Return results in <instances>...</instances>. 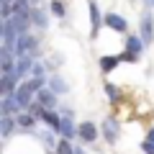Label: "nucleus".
<instances>
[{
    "instance_id": "7ed1b4c3",
    "label": "nucleus",
    "mask_w": 154,
    "mask_h": 154,
    "mask_svg": "<svg viewBox=\"0 0 154 154\" xmlns=\"http://www.w3.org/2000/svg\"><path fill=\"white\" fill-rule=\"evenodd\" d=\"M118 134H121L118 121H116V118H105V121H103V139L108 144H116V141H118Z\"/></svg>"
},
{
    "instance_id": "6e6552de",
    "label": "nucleus",
    "mask_w": 154,
    "mask_h": 154,
    "mask_svg": "<svg viewBox=\"0 0 154 154\" xmlns=\"http://www.w3.org/2000/svg\"><path fill=\"white\" fill-rule=\"evenodd\" d=\"M77 131H80V139H82V141H88V144L98 141V126H95V123L82 121L80 126H77Z\"/></svg>"
},
{
    "instance_id": "423d86ee",
    "label": "nucleus",
    "mask_w": 154,
    "mask_h": 154,
    "mask_svg": "<svg viewBox=\"0 0 154 154\" xmlns=\"http://www.w3.org/2000/svg\"><path fill=\"white\" fill-rule=\"evenodd\" d=\"M18 80H21V77H18L16 72L3 75V80H0V90H3V95H16V90L21 88V85H18Z\"/></svg>"
},
{
    "instance_id": "cd10ccee",
    "label": "nucleus",
    "mask_w": 154,
    "mask_h": 154,
    "mask_svg": "<svg viewBox=\"0 0 154 154\" xmlns=\"http://www.w3.org/2000/svg\"><path fill=\"white\" fill-rule=\"evenodd\" d=\"M144 3H146V5H152V8H154V0H144Z\"/></svg>"
},
{
    "instance_id": "f8f14e48",
    "label": "nucleus",
    "mask_w": 154,
    "mask_h": 154,
    "mask_svg": "<svg viewBox=\"0 0 154 154\" xmlns=\"http://www.w3.org/2000/svg\"><path fill=\"white\" fill-rule=\"evenodd\" d=\"M90 5V21H93V38L98 36V31H100V26H103V18H100V11H98V3H95V0H90L88 3Z\"/></svg>"
},
{
    "instance_id": "2eb2a0df",
    "label": "nucleus",
    "mask_w": 154,
    "mask_h": 154,
    "mask_svg": "<svg viewBox=\"0 0 154 154\" xmlns=\"http://www.w3.org/2000/svg\"><path fill=\"white\" fill-rule=\"evenodd\" d=\"M16 121H18V128H23V131H33V126H36V116L33 113H18L16 116Z\"/></svg>"
},
{
    "instance_id": "4be33fe9",
    "label": "nucleus",
    "mask_w": 154,
    "mask_h": 154,
    "mask_svg": "<svg viewBox=\"0 0 154 154\" xmlns=\"http://www.w3.org/2000/svg\"><path fill=\"white\" fill-rule=\"evenodd\" d=\"M44 105H41V103H38V100H33V103L31 105H28V113H33V116H36V118H41V116H44Z\"/></svg>"
},
{
    "instance_id": "4468645a",
    "label": "nucleus",
    "mask_w": 154,
    "mask_h": 154,
    "mask_svg": "<svg viewBox=\"0 0 154 154\" xmlns=\"http://www.w3.org/2000/svg\"><path fill=\"white\" fill-rule=\"evenodd\" d=\"M31 21L36 28H41V31H46L49 28V16H46L41 8H31Z\"/></svg>"
},
{
    "instance_id": "39448f33",
    "label": "nucleus",
    "mask_w": 154,
    "mask_h": 154,
    "mask_svg": "<svg viewBox=\"0 0 154 154\" xmlns=\"http://www.w3.org/2000/svg\"><path fill=\"white\" fill-rule=\"evenodd\" d=\"M57 134H62L64 139H75V136H80V131L75 128V123H72V113H62V123H59V131Z\"/></svg>"
},
{
    "instance_id": "f257e3e1",
    "label": "nucleus",
    "mask_w": 154,
    "mask_h": 154,
    "mask_svg": "<svg viewBox=\"0 0 154 154\" xmlns=\"http://www.w3.org/2000/svg\"><path fill=\"white\" fill-rule=\"evenodd\" d=\"M139 36L144 38V44H152L154 41V16L152 11H144L141 13V23H139Z\"/></svg>"
},
{
    "instance_id": "b1692460",
    "label": "nucleus",
    "mask_w": 154,
    "mask_h": 154,
    "mask_svg": "<svg viewBox=\"0 0 154 154\" xmlns=\"http://www.w3.org/2000/svg\"><path fill=\"white\" fill-rule=\"evenodd\" d=\"M31 77H44V64L33 62V69H31Z\"/></svg>"
},
{
    "instance_id": "a211bd4d",
    "label": "nucleus",
    "mask_w": 154,
    "mask_h": 154,
    "mask_svg": "<svg viewBox=\"0 0 154 154\" xmlns=\"http://www.w3.org/2000/svg\"><path fill=\"white\" fill-rule=\"evenodd\" d=\"M103 90H105V95H108V98H110V103H121V90H118V88H116V85L113 82H105L103 85Z\"/></svg>"
},
{
    "instance_id": "f3484780",
    "label": "nucleus",
    "mask_w": 154,
    "mask_h": 154,
    "mask_svg": "<svg viewBox=\"0 0 154 154\" xmlns=\"http://www.w3.org/2000/svg\"><path fill=\"white\" fill-rule=\"evenodd\" d=\"M16 126H18V121L13 116H3V118H0V134H3V136H11V134L16 131Z\"/></svg>"
},
{
    "instance_id": "9b49d317",
    "label": "nucleus",
    "mask_w": 154,
    "mask_h": 154,
    "mask_svg": "<svg viewBox=\"0 0 154 154\" xmlns=\"http://www.w3.org/2000/svg\"><path fill=\"white\" fill-rule=\"evenodd\" d=\"M123 46H126L128 54H141L146 44H144V38H141V36H134V33H128V36H126V44H123Z\"/></svg>"
},
{
    "instance_id": "bb28decb",
    "label": "nucleus",
    "mask_w": 154,
    "mask_h": 154,
    "mask_svg": "<svg viewBox=\"0 0 154 154\" xmlns=\"http://www.w3.org/2000/svg\"><path fill=\"white\" fill-rule=\"evenodd\" d=\"M75 154H85V152H82V149H80V146H75Z\"/></svg>"
},
{
    "instance_id": "ddd939ff",
    "label": "nucleus",
    "mask_w": 154,
    "mask_h": 154,
    "mask_svg": "<svg viewBox=\"0 0 154 154\" xmlns=\"http://www.w3.org/2000/svg\"><path fill=\"white\" fill-rule=\"evenodd\" d=\"M31 95H33V93L28 90V85H26V82H21V88L16 90V100L21 103V108H23V110H28V105L33 103V100H31Z\"/></svg>"
},
{
    "instance_id": "a878e982",
    "label": "nucleus",
    "mask_w": 154,
    "mask_h": 154,
    "mask_svg": "<svg viewBox=\"0 0 154 154\" xmlns=\"http://www.w3.org/2000/svg\"><path fill=\"white\" fill-rule=\"evenodd\" d=\"M146 139H152V141H154V128H149V134H146Z\"/></svg>"
},
{
    "instance_id": "412c9836",
    "label": "nucleus",
    "mask_w": 154,
    "mask_h": 154,
    "mask_svg": "<svg viewBox=\"0 0 154 154\" xmlns=\"http://www.w3.org/2000/svg\"><path fill=\"white\" fill-rule=\"evenodd\" d=\"M51 13H54L57 18H64L67 16V8H64V3H62V0H51Z\"/></svg>"
},
{
    "instance_id": "dca6fc26",
    "label": "nucleus",
    "mask_w": 154,
    "mask_h": 154,
    "mask_svg": "<svg viewBox=\"0 0 154 154\" xmlns=\"http://www.w3.org/2000/svg\"><path fill=\"white\" fill-rule=\"evenodd\" d=\"M118 62H123L121 57H100L98 67H100V72H113L116 67H118Z\"/></svg>"
},
{
    "instance_id": "aec40b11",
    "label": "nucleus",
    "mask_w": 154,
    "mask_h": 154,
    "mask_svg": "<svg viewBox=\"0 0 154 154\" xmlns=\"http://www.w3.org/2000/svg\"><path fill=\"white\" fill-rule=\"evenodd\" d=\"M26 85H28V90L36 95L41 88H46V77H31V80H26Z\"/></svg>"
},
{
    "instance_id": "9d476101",
    "label": "nucleus",
    "mask_w": 154,
    "mask_h": 154,
    "mask_svg": "<svg viewBox=\"0 0 154 154\" xmlns=\"http://www.w3.org/2000/svg\"><path fill=\"white\" fill-rule=\"evenodd\" d=\"M41 123H46V126H49V131H59V123H62V116L59 113H54V110L51 108H46L44 110V116H41Z\"/></svg>"
},
{
    "instance_id": "6ab92c4d",
    "label": "nucleus",
    "mask_w": 154,
    "mask_h": 154,
    "mask_svg": "<svg viewBox=\"0 0 154 154\" xmlns=\"http://www.w3.org/2000/svg\"><path fill=\"white\" fill-rule=\"evenodd\" d=\"M49 88H51V90H54V93H57V95H59V93H62V95H64V93H67V90H69V88H67V82H64V80H62V77H59V75H54V77H51V80H49Z\"/></svg>"
},
{
    "instance_id": "0eeeda50",
    "label": "nucleus",
    "mask_w": 154,
    "mask_h": 154,
    "mask_svg": "<svg viewBox=\"0 0 154 154\" xmlns=\"http://www.w3.org/2000/svg\"><path fill=\"white\" fill-rule=\"evenodd\" d=\"M0 110H3V116H18L21 113V103L16 100V95H3V103H0Z\"/></svg>"
},
{
    "instance_id": "f03ea898",
    "label": "nucleus",
    "mask_w": 154,
    "mask_h": 154,
    "mask_svg": "<svg viewBox=\"0 0 154 154\" xmlns=\"http://www.w3.org/2000/svg\"><path fill=\"white\" fill-rule=\"evenodd\" d=\"M105 26L110 28V31H116V33H126L128 31V23H126V18L123 16H118V13H105Z\"/></svg>"
},
{
    "instance_id": "5701e85b",
    "label": "nucleus",
    "mask_w": 154,
    "mask_h": 154,
    "mask_svg": "<svg viewBox=\"0 0 154 154\" xmlns=\"http://www.w3.org/2000/svg\"><path fill=\"white\" fill-rule=\"evenodd\" d=\"M36 136H38V139H41V141L46 144V149L57 146V144H54V139H51V134H46V131H36Z\"/></svg>"
},
{
    "instance_id": "393cba45",
    "label": "nucleus",
    "mask_w": 154,
    "mask_h": 154,
    "mask_svg": "<svg viewBox=\"0 0 154 154\" xmlns=\"http://www.w3.org/2000/svg\"><path fill=\"white\" fill-rule=\"evenodd\" d=\"M141 152L144 154H154V141H152V139H146V141L141 144Z\"/></svg>"
},
{
    "instance_id": "20e7f679",
    "label": "nucleus",
    "mask_w": 154,
    "mask_h": 154,
    "mask_svg": "<svg viewBox=\"0 0 154 154\" xmlns=\"http://www.w3.org/2000/svg\"><path fill=\"white\" fill-rule=\"evenodd\" d=\"M33 69V57L31 54H23V57H16V75L21 80H26Z\"/></svg>"
},
{
    "instance_id": "1a4fd4ad",
    "label": "nucleus",
    "mask_w": 154,
    "mask_h": 154,
    "mask_svg": "<svg viewBox=\"0 0 154 154\" xmlns=\"http://www.w3.org/2000/svg\"><path fill=\"white\" fill-rule=\"evenodd\" d=\"M36 100L44 105V108H54V105H57V93L51 88H41L36 93Z\"/></svg>"
}]
</instances>
